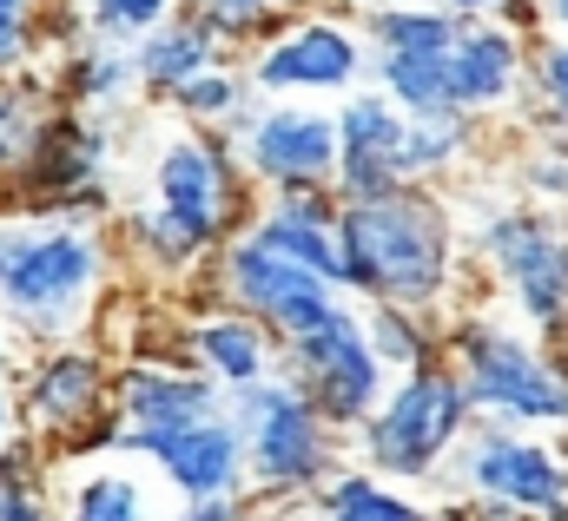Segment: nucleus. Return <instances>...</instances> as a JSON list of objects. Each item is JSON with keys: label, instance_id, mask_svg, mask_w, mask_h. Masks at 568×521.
I'll return each instance as SVG.
<instances>
[{"label": "nucleus", "instance_id": "nucleus-15", "mask_svg": "<svg viewBox=\"0 0 568 521\" xmlns=\"http://www.w3.org/2000/svg\"><path fill=\"white\" fill-rule=\"evenodd\" d=\"M225 409H232L225 384H212L199 364H126L120 390H113V456L145 442V436L212 422Z\"/></svg>", "mask_w": 568, "mask_h": 521}, {"label": "nucleus", "instance_id": "nucleus-33", "mask_svg": "<svg viewBox=\"0 0 568 521\" xmlns=\"http://www.w3.org/2000/svg\"><path fill=\"white\" fill-rule=\"evenodd\" d=\"M47 126L40 113H33V100L27 93H13L7 80H0V139H20V145H33V132Z\"/></svg>", "mask_w": 568, "mask_h": 521}, {"label": "nucleus", "instance_id": "nucleus-1", "mask_svg": "<svg viewBox=\"0 0 568 521\" xmlns=\"http://www.w3.org/2000/svg\"><path fill=\"white\" fill-rule=\"evenodd\" d=\"M245 159L205 126L165 132L152 159V205L126 218V238L159 277H192L205 258H219L239 238L245 212Z\"/></svg>", "mask_w": 568, "mask_h": 521}, {"label": "nucleus", "instance_id": "nucleus-6", "mask_svg": "<svg viewBox=\"0 0 568 521\" xmlns=\"http://www.w3.org/2000/svg\"><path fill=\"white\" fill-rule=\"evenodd\" d=\"M476 422L483 416H476V402L463 390V377L449 364H436V370L397 377L390 396H384V409L351 442H357V462L371 476H384V482H429V476H443V462H456V449L469 442Z\"/></svg>", "mask_w": 568, "mask_h": 521}, {"label": "nucleus", "instance_id": "nucleus-18", "mask_svg": "<svg viewBox=\"0 0 568 521\" xmlns=\"http://www.w3.org/2000/svg\"><path fill=\"white\" fill-rule=\"evenodd\" d=\"M449 73H456V106L469 113V120H489V113H509L516 106V93H523V80L536 73V60H529V47H523V33L496 13H476V20H463V33H456V53H449Z\"/></svg>", "mask_w": 568, "mask_h": 521}, {"label": "nucleus", "instance_id": "nucleus-2", "mask_svg": "<svg viewBox=\"0 0 568 521\" xmlns=\"http://www.w3.org/2000/svg\"><path fill=\"white\" fill-rule=\"evenodd\" d=\"M106 290V245L93 218L7 212L0 218V324L27 344H73Z\"/></svg>", "mask_w": 568, "mask_h": 521}, {"label": "nucleus", "instance_id": "nucleus-36", "mask_svg": "<svg viewBox=\"0 0 568 521\" xmlns=\"http://www.w3.org/2000/svg\"><path fill=\"white\" fill-rule=\"evenodd\" d=\"M436 7H449V13H463V20H476V13H503L509 0H436Z\"/></svg>", "mask_w": 568, "mask_h": 521}, {"label": "nucleus", "instance_id": "nucleus-37", "mask_svg": "<svg viewBox=\"0 0 568 521\" xmlns=\"http://www.w3.org/2000/svg\"><path fill=\"white\" fill-rule=\"evenodd\" d=\"M542 27H556L568 40V0H542Z\"/></svg>", "mask_w": 568, "mask_h": 521}, {"label": "nucleus", "instance_id": "nucleus-8", "mask_svg": "<svg viewBox=\"0 0 568 521\" xmlns=\"http://www.w3.org/2000/svg\"><path fill=\"white\" fill-rule=\"evenodd\" d=\"M469 252L516 297V310L529 317V330L568 337V232L556 225V212L496 205V212L476 218Z\"/></svg>", "mask_w": 568, "mask_h": 521}, {"label": "nucleus", "instance_id": "nucleus-4", "mask_svg": "<svg viewBox=\"0 0 568 521\" xmlns=\"http://www.w3.org/2000/svg\"><path fill=\"white\" fill-rule=\"evenodd\" d=\"M443 344H449V370L463 377V390H469L483 422L542 429V436L568 429V357L503 330L483 310H463L443 330Z\"/></svg>", "mask_w": 568, "mask_h": 521}, {"label": "nucleus", "instance_id": "nucleus-31", "mask_svg": "<svg viewBox=\"0 0 568 521\" xmlns=\"http://www.w3.org/2000/svg\"><path fill=\"white\" fill-rule=\"evenodd\" d=\"M523 192H529V205L542 212H556V205H568V139H542L529 159H523Z\"/></svg>", "mask_w": 568, "mask_h": 521}, {"label": "nucleus", "instance_id": "nucleus-14", "mask_svg": "<svg viewBox=\"0 0 568 521\" xmlns=\"http://www.w3.org/2000/svg\"><path fill=\"white\" fill-rule=\"evenodd\" d=\"M410 185V113L384 86L337 100V198H384Z\"/></svg>", "mask_w": 568, "mask_h": 521}, {"label": "nucleus", "instance_id": "nucleus-5", "mask_svg": "<svg viewBox=\"0 0 568 521\" xmlns=\"http://www.w3.org/2000/svg\"><path fill=\"white\" fill-rule=\"evenodd\" d=\"M232 422L245 436V462H252V496L272 502H317V489L337 476V429L324 422V409L304 396V384L278 370L265 384L232 396Z\"/></svg>", "mask_w": 568, "mask_h": 521}, {"label": "nucleus", "instance_id": "nucleus-21", "mask_svg": "<svg viewBox=\"0 0 568 521\" xmlns=\"http://www.w3.org/2000/svg\"><path fill=\"white\" fill-rule=\"evenodd\" d=\"M60 521H172V515H159L145 476L120 469V462H93L60 489Z\"/></svg>", "mask_w": 568, "mask_h": 521}, {"label": "nucleus", "instance_id": "nucleus-32", "mask_svg": "<svg viewBox=\"0 0 568 521\" xmlns=\"http://www.w3.org/2000/svg\"><path fill=\"white\" fill-rule=\"evenodd\" d=\"M529 86H536V100H542V113L568 126V40H542V53H536V73H529Z\"/></svg>", "mask_w": 568, "mask_h": 521}, {"label": "nucleus", "instance_id": "nucleus-19", "mask_svg": "<svg viewBox=\"0 0 568 521\" xmlns=\"http://www.w3.org/2000/svg\"><path fill=\"white\" fill-rule=\"evenodd\" d=\"M278 337L258 324V317H245V310H225V304H212L192 330H185V364H199L212 384H225V396L252 390V384H265V377H278Z\"/></svg>", "mask_w": 568, "mask_h": 521}, {"label": "nucleus", "instance_id": "nucleus-35", "mask_svg": "<svg viewBox=\"0 0 568 521\" xmlns=\"http://www.w3.org/2000/svg\"><path fill=\"white\" fill-rule=\"evenodd\" d=\"M20 436H27V416H20V402H13V384H0V456H7Z\"/></svg>", "mask_w": 568, "mask_h": 521}, {"label": "nucleus", "instance_id": "nucleus-23", "mask_svg": "<svg viewBox=\"0 0 568 521\" xmlns=\"http://www.w3.org/2000/svg\"><path fill=\"white\" fill-rule=\"evenodd\" d=\"M364 330H371V344H377V357H384V370L390 377H410V370H436V324H429V310H404V304H371L364 310Z\"/></svg>", "mask_w": 568, "mask_h": 521}, {"label": "nucleus", "instance_id": "nucleus-9", "mask_svg": "<svg viewBox=\"0 0 568 521\" xmlns=\"http://www.w3.org/2000/svg\"><path fill=\"white\" fill-rule=\"evenodd\" d=\"M284 370L304 384V396L324 409V422L337 436H357L390 396V370H384V357L364 330V310H351V304H337L317 330L284 344Z\"/></svg>", "mask_w": 568, "mask_h": 521}, {"label": "nucleus", "instance_id": "nucleus-34", "mask_svg": "<svg viewBox=\"0 0 568 521\" xmlns=\"http://www.w3.org/2000/svg\"><path fill=\"white\" fill-rule=\"evenodd\" d=\"M172 521H252L245 496H205V502H179Z\"/></svg>", "mask_w": 568, "mask_h": 521}, {"label": "nucleus", "instance_id": "nucleus-29", "mask_svg": "<svg viewBox=\"0 0 568 521\" xmlns=\"http://www.w3.org/2000/svg\"><path fill=\"white\" fill-rule=\"evenodd\" d=\"M179 0H87V20L100 40H145L172 20Z\"/></svg>", "mask_w": 568, "mask_h": 521}, {"label": "nucleus", "instance_id": "nucleus-26", "mask_svg": "<svg viewBox=\"0 0 568 521\" xmlns=\"http://www.w3.org/2000/svg\"><path fill=\"white\" fill-rule=\"evenodd\" d=\"M476 139V120H410V185H429L436 172H456Z\"/></svg>", "mask_w": 568, "mask_h": 521}, {"label": "nucleus", "instance_id": "nucleus-40", "mask_svg": "<svg viewBox=\"0 0 568 521\" xmlns=\"http://www.w3.org/2000/svg\"><path fill=\"white\" fill-rule=\"evenodd\" d=\"M278 521H324L317 509H297V515H278Z\"/></svg>", "mask_w": 568, "mask_h": 521}, {"label": "nucleus", "instance_id": "nucleus-25", "mask_svg": "<svg viewBox=\"0 0 568 521\" xmlns=\"http://www.w3.org/2000/svg\"><path fill=\"white\" fill-rule=\"evenodd\" d=\"M252 73H232V67H212V73H199L192 86H179L172 93V106H179V120L185 126H205V132H219V126H232L239 132V120L252 113Z\"/></svg>", "mask_w": 568, "mask_h": 521}, {"label": "nucleus", "instance_id": "nucleus-3", "mask_svg": "<svg viewBox=\"0 0 568 521\" xmlns=\"http://www.w3.org/2000/svg\"><path fill=\"white\" fill-rule=\"evenodd\" d=\"M337 238L351 258V290L371 304L443 310L463 284L456 218L424 185H397L384 198H344Z\"/></svg>", "mask_w": 568, "mask_h": 521}, {"label": "nucleus", "instance_id": "nucleus-7", "mask_svg": "<svg viewBox=\"0 0 568 521\" xmlns=\"http://www.w3.org/2000/svg\"><path fill=\"white\" fill-rule=\"evenodd\" d=\"M449 482L469 502H496L523 521H568V449L542 429L476 422L449 462Z\"/></svg>", "mask_w": 568, "mask_h": 521}, {"label": "nucleus", "instance_id": "nucleus-12", "mask_svg": "<svg viewBox=\"0 0 568 521\" xmlns=\"http://www.w3.org/2000/svg\"><path fill=\"white\" fill-rule=\"evenodd\" d=\"M239 159L272 192H317L337 185V106L265 100L239 120Z\"/></svg>", "mask_w": 568, "mask_h": 521}, {"label": "nucleus", "instance_id": "nucleus-22", "mask_svg": "<svg viewBox=\"0 0 568 521\" xmlns=\"http://www.w3.org/2000/svg\"><path fill=\"white\" fill-rule=\"evenodd\" d=\"M311 509L324 521H429V509H417L397 482H384L371 469H337Z\"/></svg>", "mask_w": 568, "mask_h": 521}, {"label": "nucleus", "instance_id": "nucleus-10", "mask_svg": "<svg viewBox=\"0 0 568 521\" xmlns=\"http://www.w3.org/2000/svg\"><path fill=\"white\" fill-rule=\"evenodd\" d=\"M212 284H219V304L225 310H245V317H258L278 344H297L304 330H317L337 304H344V290H331L317 270H304V264L278 258L272 245H258L252 232H239L219 258H212Z\"/></svg>", "mask_w": 568, "mask_h": 521}, {"label": "nucleus", "instance_id": "nucleus-20", "mask_svg": "<svg viewBox=\"0 0 568 521\" xmlns=\"http://www.w3.org/2000/svg\"><path fill=\"white\" fill-rule=\"evenodd\" d=\"M140 86L145 93H179V86H192L199 73H212V67H225L219 53H225V40L199 20V13H179V20H165L159 33H145L140 47Z\"/></svg>", "mask_w": 568, "mask_h": 521}, {"label": "nucleus", "instance_id": "nucleus-16", "mask_svg": "<svg viewBox=\"0 0 568 521\" xmlns=\"http://www.w3.org/2000/svg\"><path fill=\"white\" fill-rule=\"evenodd\" d=\"M126 462H152V476L179 496V502H205V496H252V462H245V436L225 416L172 429V436H145L133 449H120Z\"/></svg>", "mask_w": 568, "mask_h": 521}, {"label": "nucleus", "instance_id": "nucleus-24", "mask_svg": "<svg viewBox=\"0 0 568 521\" xmlns=\"http://www.w3.org/2000/svg\"><path fill=\"white\" fill-rule=\"evenodd\" d=\"M126 86H140V53L120 47V40H93V47H80L67 60V100H73V113L113 106Z\"/></svg>", "mask_w": 568, "mask_h": 521}, {"label": "nucleus", "instance_id": "nucleus-17", "mask_svg": "<svg viewBox=\"0 0 568 521\" xmlns=\"http://www.w3.org/2000/svg\"><path fill=\"white\" fill-rule=\"evenodd\" d=\"M337 225H344V198H337V185H317V192H272V205H265L245 232H252L258 245H272L278 258L317 270L331 290L351 297V258H344Z\"/></svg>", "mask_w": 568, "mask_h": 521}, {"label": "nucleus", "instance_id": "nucleus-30", "mask_svg": "<svg viewBox=\"0 0 568 521\" xmlns=\"http://www.w3.org/2000/svg\"><path fill=\"white\" fill-rule=\"evenodd\" d=\"M40 53V0H0V80H20Z\"/></svg>", "mask_w": 568, "mask_h": 521}, {"label": "nucleus", "instance_id": "nucleus-27", "mask_svg": "<svg viewBox=\"0 0 568 521\" xmlns=\"http://www.w3.org/2000/svg\"><path fill=\"white\" fill-rule=\"evenodd\" d=\"M27 462H33V442L20 436L0 456V521H60V502H47V489Z\"/></svg>", "mask_w": 568, "mask_h": 521}, {"label": "nucleus", "instance_id": "nucleus-39", "mask_svg": "<svg viewBox=\"0 0 568 521\" xmlns=\"http://www.w3.org/2000/svg\"><path fill=\"white\" fill-rule=\"evenodd\" d=\"M351 7H364V13H384V7H424V0H351Z\"/></svg>", "mask_w": 568, "mask_h": 521}, {"label": "nucleus", "instance_id": "nucleus-13", "mask_svg": "<svg viewBox=\"0 0 568 521\" xmlns=\"http://www.w3.org/2000/svg\"><path fill=\"white\" fill-rule=\"evenodd\" d=\"M377 73V53L364 47L357 27L344 20H297L258 40L252 86L265 100H297V93H357V80Z\"/></svg>", "mask_w": 568, "mask_h": 521}, {"label": "nucleus", "instance_id": "nucleus-28", "mask_svg": "<svg viewBox=\"0 0 568 521\" xmlns=\"http://www.w3.org/2000/svg\"><path fill=\"white\" fill-rule=\"evenodd\" d=\"M291 7H304V0H199L192 13H199L219 40H245V33H265V40H272V33H278L272 20H284Z\"/></svg>", "mask_w": 568, "mask_h": 521}, {"label": "nucleus", "instance_id": "nucleus-38", "mask_svg": "<svg viewBox=\"0 0 568 521\" xmlns=\"http://www.w3.org/2000/svg\"><path fill=\"white\" fill-rule=\"evenodd\" d=\"M0 384H13V330L0 324Z\"/></svg>", "mask_w": 568, "mask_h": 521}, {"label": "nucleus", "instance_id": "nucleus-11", "mask_svg": "<svg viewBox=\"0 0 568 521\" xmlns=\"http://www.w3.org/2000/svg\"><path fill=\"white\" fill-rule=\"evenodd\" d=\"M113 390L120 377L106 370V357L93 344H53L33 357L27 384H20V416H27V436H47V442H67L80 449L87 436L113 449Z\"/></svg>", "mask_w": 568, "mask_h": 521}]
</instances>
